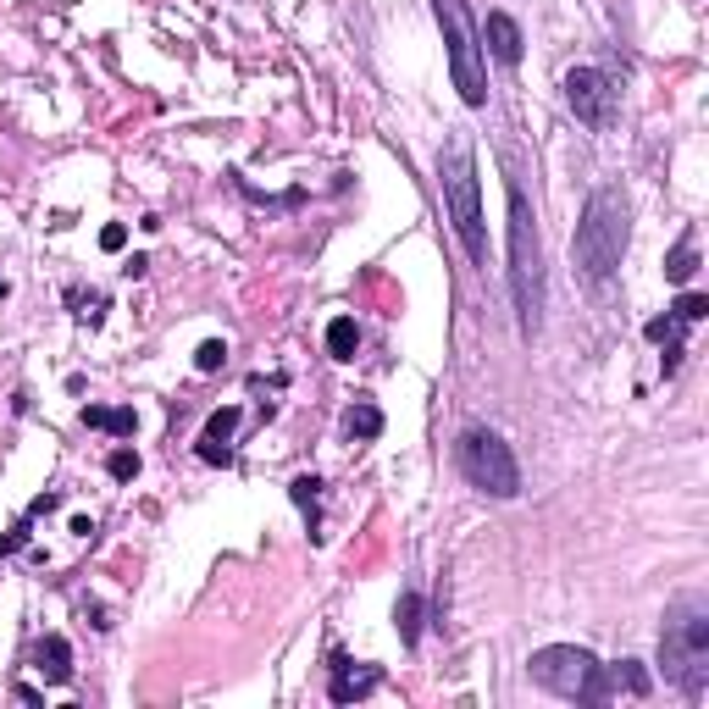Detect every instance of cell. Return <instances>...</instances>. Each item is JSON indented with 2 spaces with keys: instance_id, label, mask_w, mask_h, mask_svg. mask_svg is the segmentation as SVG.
<instances>
[{
  "instance_id": "obj_1",
  "label": "cell",
  "mask_w": 709,
  "mask_h": 709,
  "mask_svg": "<svg viewBox=\"0 0 709 709\" xmlns=\"http://www.w3.org/2000/svg\"><path fill=\"white\" fill-rule=\"evenodd\" d=\"M505 200H510V300H516L521 338H538L543 333V289H549V272H543L538 211H532L516 167H505Z\"/></svg>"
},
{
  "instance_id": "obj_2",
  "label": "cell",
  "mask_w": 709,
  "mask_h": 709,
  "mask_svg": "<svg viewBox=\"0 0 709 709\" xmlns=\"http://www.w3.org/2000/svg\"><path fill=\"white\" fill-rule=\"evenodd\" d=\"M626 244H632V205H626V194L615 183H599L588 194V205H582L577 233H571V255H577L582 277L588 283H610L621 272Z\"/></svg>"
},
{
  "instance_id": "obj_3",
  "label": "cell",
  "mask_w": 709,
  "mask_h": 709,
  "mask_svg": "<svg viewBox=\"0 0 709 709\" xmlns=\"http://www.w3.org/2000/svg\"><path fill=\"white\" fill-rule=\"evenodd\" d=\"M660 665H665V682H676L687 698H704L709 687V599L704 593H682V599L665 604Z\"/></svg>"
},
{
  "instance_id": "obj_4",
  "label": "cell",
  "mask_w": 709,
  "mask_h": 709,
  "mask_svg": "<svg viewBox=\"0 0 709 709\" xmlns=\"http://www.w3.org/2000/svg\"><path fill=\"white\" fill-rule=\"evenodd\" d=\"M438 189H444V211L455 222L460 244L477 266H488V233H482V178H477V156L466 139H449V150L438 156Z\"/></svg>"
},
{
  "instance_id": "obj_5",
  "label": "cell",
  "mask_w": 709,
  "mask_h": 709,
  "mask_svg": "<svg viewBox=\"0 0 709 709\" xmlns=\"http://www.w3.org/2000/svg\"><path fill=\"white\" fill-rule=\"evenodd\" d=\"M527 676L554 698H571V704H610L615 687L610 671L593 649H577V643H549L527 660Z\"/></svg>"
},
{
  "instance_id": "obj_6",
  "label": "cell",
  "mask_w": 709,
  "mask_h": 709,
  "mask_svg": "<svg viewBox=\"0 0 709 709\" xmlns=\"http://www.w3.org/2000/svg\"><path fill=\"white\" fill-rule=\"evenodd\" d=\"M455 466H460V477L477 493H488V499H516L521 493L516 449L499 433H488V427H466V433L455 438Z\"/></svg>"
},
{
  "instance_id": "obj_7",
  "label": "cell",
  "mask_w": 709,
  "mask_h": 709,
  "mask_svg": "<svg viewBox=\"0 0 709 709\" xmlns=\"http://www.w3.org/2000/svg\"><path fill=\"white\" fill-rule=\"evenodd\" d=\"M433 17L444 28L449 45V73H455V89L471 111L488 106V67H482V39L471 28V6L466 0H433Z\"/></svg>"
},
{
  "instance_id": "obj_8",
  "label": "cell",
  "mask_w": 709,
  "mask_h": 709,
  "mask_svg": "<svg viewBox=\"0 0 709 709\" xmlns=\"http://www.w3.org/2000/svg\"><path fill=\"white\" fill-rule=\"evenodd\" d=\"M560 89H565V106L577 111L582 128L604 133L615 122V95H621V89H615L610 73H599V67H571Z\"/></svg>"
},
{
  "instance_id": "obj_9",
  "label": "cell",
  "mask_w": 709,
  "mask_h": 709,
  "mask_svg": "<svg viewBox=\"0 0 709 709\" xmlns=\"http://www.w3.org/2000/svg\"><path fill=\"white\" fill-rule=\"evenodd\" d=\"M377 687H383V671H377V665H355V660H344V654H333V676H327V698H333V704H361Z\"/></svg>"
},
{
  "instance_id": "obj_10",
  "label": "cell",
  "mask_w": 709,
  "mask_h": 709,
  "mask_svg": "<svg viewBox=\"0 0 709 709\" xmlns=\"http://www.w3.org/2000/svg\"><path fill=\"white\" fill-rule=\"evenodd\" d=\"M482 45H488V56L499 61V67H521V56H527V39H521V23L510 12H488V28H482Z\"/></svg>"
},
{
  "instance_id": "obj_11",
  "label": "cell",
  "mask_w": 709,
  "mask_h": 709,
  "mask_svg": "<svg viewBox=\"0 0 709 709\" xmlns=\"http://www.w3.org/2000/svg\"><path fill=\"white\" fill-rule=\"evenodd\" d=\"M239 421H244L239 405H222L217 416L205 421V433H200V460H205V466H233V444H228V438H233Z\"/></svg>"
},
{
  "instance_id": "obj_12",
  "label": "cell",
  "mask_w": 709,
  "mask_h": 709,
  "mask_svg": "<svg viewBox=\"0 0 709 709\" xmlns=\"http://www.w3.org/2000/svg\"><path fill=\"white\" fill-rule=\"evenodd\" d=\"M34 665H39V676H45L50 687H67V682H73V649H67V637H61V632L39 637Z\"/></svg>"
},
{
  "instance_id": "obj_13",
  "label": "cell",
  "mask_w": 709,
  "mask_h": 709,
  "mask_svg": "<svg viewBox=\"0 0 709 709\" xmlns=\"http://www.w3.org/2000/svg\"><path fill=\"white\" fill-rule=\"evenodd\" d=\"M84 427L111 433V438H133L139 433V416H133V405H84Z\"/></svg>"
},
{
  "instance_id": "obj_14",
  "label": "cell",
  "mask_w": 709,
  "mask_h": 709,
  "mask_svg": "<svg viewBox=\"0 0 709 709\" xmlns=\"http://www.w3.org/2000/svg\"><path fill=\"white\" fill-rule=\"evenodd\" d=\"M344 433H349V444H372V438H383V410H377L372 399H355V405L344 410Z\"/></svg>"
},
{
  "instance_id": "obj_15",
  "label": "cell",
  "mask_w": 709,
  "mask_h": 709,
  "mask_svg": "<svg viewBox=\"0 0 709 709\" xmlns=\"http://www.w3.org/2000/svg\"><path fill=\"white\" fill-rule=\"evenodd\" d=\"M421 615H427L421 593L405 588V593H399V604H394V626H399V643H405V649H416V643H421Z\"/></svg>"
},
{
  "instance_id": "obj_16",
  "label": "cell",
  "mask_w": 709,
  "mask_h": 709,
  "mask_svg": "<svg viewBox=\"0 0 709 709\" xmlns=\"http://www.w3.org/2000/svg\"><path fill=\"white\" fill-rule=\"evenodd\" d=\"M693 277H698V239H693V233H682V244H676V250L665 255V283L687 289Z\"/></svg>"
},
{
  "instance_id": "obj_17",
  "label": "cell",
  "mask_w": 709,
  "mask_h": 709,
  "mask_svg": "<svg viewBox=\"0 0 709 709\" xmlns=\"http://www.w3.org/2000/svg\"><path fill=\"white\" fill-rule=\"evenodd\" d=\"M604 671H610L615 693H632V698H649L654 693V676L643 671V660H615V665H604Z\"/></svg>"
},
{
  "instance_id": "obj_18",
  "label": "cell",
  "mask_w": 709,
  "mask_h": 709,
  "mask_svg": "<svg viewBox=\"0 0 709 709\" xmlns=\"http://www.w3.org/2000/svg\"><path fill=\"white\" fill-rule=\"evenodd\" d=\"M327 355H333V361H355V355H361V327H355V316H333V322H327Z\"/></svg>"
},
{
  "instance_id": "obj_19",
  "label": "cell",
  "mask_w": 709,
  "mask_h": 709,
  "mask_svg": "<svg viewBox=\"0 0 709 709\" xmlns=\"http://www.w3.org/2000/svg\"><path fill=\"white\" fill-rule=\"evenodd\" d=\"M289 499L305 510V516H311V538H322V532H316V499H322V477H294V482H289Z\"/></svg>"
},
{
  "instance_id": "obj_20",
  "label": "cell",
  "mask_w": 709,
  "mask_h": 709,
  "mask_svg": "<svg viewBox=\"0 0 709 709\" xmlns=\"http://www.w3.org/2000/svg\"><path fill=\"white\" fill-rule=\"evenodd\" d=\"M671 316H676V322H682V327H698V322H704V316H709V294H693V289H687L682 300L671 305Z\"/></svg>"
},
{
  "instance_id": "obj_21",
  "label": "cell",
  "mask_w": 709,
  "mask_h": 709,
  "mask_svg": "<svg viewBox=\"0 0 709 709\" xmlns=\"http://www.w3.org/2000/svg\"><path fill=\"white\" fill-rule=\"evenodd\" d=\"M682 333H687V327L676 322L671 311H665V316H654V322L643 327V338H649V344H682Z\"/></svg>"
},
{
  "instance_id": "obj_22",
  "label": "cell",
  "mask_w": 709,
  "mask_h": 709,
  "mask_svg": "<svg viewBox=\"0 0 709 709\" xmlns=\"http://www.w3.org/2000/svg\"><path fill=\"white\" fill-rule=\"evenodd\" d=\"M194 366H200V372H222V366H228V344H222V338H205V344L194 349Z\"/></svg>"
},
{
  "instance_id": "obj_23",
  "label": "cell",
  "mask_w": 709,
  "mask_h": 709,
  "mask_svg": "<svg viewBox=\"0 0 709 709\" xmlns=\"http://www.w3.org/2000/svg\"><path fill=\"white\" fill-rule=\"evenodd\" d=\"M106 471H111L117 482H133V477H139V449H128V444H122V449H111Z\"/></svg>"
},
{
  "instance_id": "obj_24",
  "label": "cell",
  "mask_w": 709,
  "mask_h": 709,
  "mask_svg": "<svg viewBox=\"0 0 709 709\" xmlns=\"http://www.w3.org/2000/svg\"><path fill=\"white\" fill-rule=\"evenodd\" d=\"M73 305H78V322H89V327H100L106 322V294H73Z\"/></svg>"
},
{
  "instance_id": "obj_25",
  "label": "cell",
  "mask_w": 709,
  "mask_h": 709,
  "mask_svg": "<svg viewBox=\"0 0 709 709\" xmlns=\"http://www.w3.org/2000/svg\"><path fill=\"white\" fill-rule=\"evenodd\" d=\"M17 549H28V516H17L12 527L0 532V560H6V554H17Z\"/></svg>"
},
{
  "instance_id": "obj_26",
  "label": "cell",
  "mask_w": 709,
  "mask_h": 709,
  "mask_svg": "<svg viewBox=\"0 0 709 709\" xmlns=\"http://www.w3.org/2000/svg\"><path fill=\"white\" fill-rule=\"evenodd\" d=\"M122 244H128V228H122V222H106V228H100V250L117 255Z\"/></svg>"
},
{
  "instance_id": "obj_27",
  "label": "cell",
  "mask_w": 709,
  "mask_h": 709,
  "mask_svg": "<svg viewBox=\"0 0 709 709\" xmlns=\"http://www.w3.org/2000/svg\"><path fill=\"white\" fill-rule=\"evenodd\" d=\"M50 510H61V493H39L34 505H28V516H50Z\"/></svg>"
},
{
  "instance_id": "obj_28",
  "label": "cell",
  "mask_w": 709,
  "mask_h": 709,
  "mask_svg": "<svg viewBox=\"0 0 709 709\" xmlns=\"http://www.w3.org/2000/svg\"><path fill=\"white\" fill-rule=\"evenodd\" d=\"M682 355H687V349H682V344H665V355H660V366H665V377H676V366H682Z\"/></svg>"
},
{
  "instance_id": "obj_29",
  "label": "cell",
  "mask_w": 709,
  "mask_h": 709,
  "mask_svg": "<svg viewBox=\"0 0 709 709\" xmlns=\"http://www.w3.org/2000/svg\"><path fill=\"white\" fill-rule=\"evenodd\" d=\"M122 272H128V277H145V272H150V255H133V261L122 266Z\"/></svg>"
},
{
  "instance_id": "obj_30",
  "label": "cell",
  "mask_w": 709,
  "mask_h": 709,
  "mask_svg": "<svg viewBox=\"0 0 709 709\" xmlns=\"http://www.w3.org/2000/svg\"><path fill=\"white\" fill-rule=\"evenodd\" d=\"M0 300H6V277H0Z\"/></svg>"
}]
</instances>
